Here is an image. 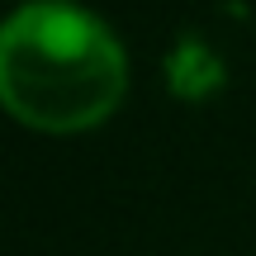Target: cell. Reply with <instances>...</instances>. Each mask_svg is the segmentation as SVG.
<instances>
[{
    "label": "cell",
    "instance_id": "6da1fadb",
    "mask_svg": "<svg viewBox=\"0 0 256 256\" xmlns=\"http://www.w3.org/2000/svg\"><path fill=\"white\" fill-rule=\"evenodd\" d=\"M128 57L100 14L34 0L0 24V104L43 133H81L119 110Z\"/></svg>",
    "mask_w": 256,
    "mask_h": 256
}]
</instances>
